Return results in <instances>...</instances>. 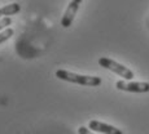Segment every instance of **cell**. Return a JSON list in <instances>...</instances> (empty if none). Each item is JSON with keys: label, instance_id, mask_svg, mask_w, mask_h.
<instances>
[{"label": "cell", "instance_id": "obj_1", "mask_svg": "<svg viewBox=\"0 0 149 134\" xmlns=\"http://www.w3.org/2000/svg\"><path fill=\"white\" fill-rule=\"evenodd\" d=\"M56 78L60 80L74 82V84L86 85V87H99L101 85V78L99 76H87V75H79L75 72H70L66 70H57L56 71Z\"/></svg>", "mask_w": 149, "mask_h": 134}, {"label": "cell", "instance_id": "obj_2", "mask_svg": "<svg viewBox=\"0 0 149 134\" xmlns=\"http://www.w3.org/2000/svg\"><path fill=\"white\" fill-rule=\"evenodd\" d=\"M99 65L109 71H113L114 74L119 75L121 78L126 79V80H132V79L135 78L134 72L130 68H127L126 66H123V65L118 63V62L113 61V59H110V58H107V57H101V58L99 59Z\"/></svg>", "mask_w": 149, "mask_h": 134}, {"label": "cell", "instance_id": "obj_3", "mask_svg": "<svg viewBox=\"0 0 149 134\" xmlns=\"http://www.w3.org/2000/svg\"><path fill=\"white\" fill-rule=\"evenodd\" d=\"M116 88L119 90H123V92H130V93H148L149 82L118 80L116 82Z\"/></svg>", "mask_w": 149, "mask_h": 134}, {"label": "cell", "instance_id": "obj_4", "mask_svg": "<svg viewBox=\"0 0 149 134\" xmlns=\"http://www.w3.org/2000/svg\"><path fill=\"white\" fill-rule=\"evenodd\" d=\"M82 1L83 0H71V1L69 3L66 10H65L64 16H62V18H61V26L62 27L68 28V27L71 26V23H73L74 18H75L77 12H78Z\"/></svg>", "mask_w": 149, "mask_h": 134}, {"label": "cell", "instance_id": "obj_5", "mask_svg": "<svg viewBox=\"0 0 149 134\" xmlns=\"http://www.w3.org/2000/svg\"><path fill=\"white\" fill-rule=\"evenodd\" d=\"M88 128L92 132H99L102 134H123V132L119 130L118 128L113 126V125H108L105 122L97 121V120H91L90 124H88Z\"/></svg>", "mask_w": 149, "mask_h": 134}, {"label": "cell", "instance_id": "obj_6", "mask_svg": "<svg viewBox=\"0 0 149 134\" xmlns=\"http://www.w3.org/2000/svg\"><path fill=\"white\" fill-rule=\"evenodd\" d=\"M21 7H19L18 3H12V4L4 5V7L0 8V17H9L14 16V14L19 13Z\"/></svg>", "mask_w": 149, "mask_h": 134}, {"label": "cell", "instance_id": "obj_7", "mask_svg": "<svg viewBox=\"0 0 149 134\" xmlns=\"http://www.w3.org/2000/svg\"><path fill=\"white\" fill-rule=\"evenodd\" d=\"M13 34H14V30L10 27H7L4 31H0V44L7 41V40H9V39L13 36Z\"/></svg>", "mask_w": 149, "mask_h": 134}, {"label": "cell", "instance_id": "obj_8", "mask_svg": "<svg viewBox=\"0 0 149 134\" xmlns=\"http://www.w3.org/2000/svg\"><path fill=\"white\" fill-rule=\"evenodd\" d=\"M10 25H12V18L10 17H3V18H0V31L3 28L9 27Z\"/></svg>", "mask_w": 149, "mask_h": 134}, {"label": "cell", "instance_id": "obj_9", "mask_svg": "<svg viewBox=\"0 0 149 134\" xmlns=\"http://www.w3.org/2000/svg\"><path fill=\"white\" fill-rule=\"evenodd\" d=\"M78 133L79 134H93L92 130L90 129V128H86V126H81L78 129Z\"/></svg>", "mask_w": 149, "mask_h": 134}]
</instances>
